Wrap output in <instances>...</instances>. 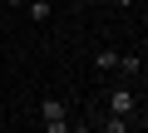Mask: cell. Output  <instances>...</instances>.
I'll list each match as a JSON object with an SVG mask.
<instances>
[{
	"label": "cell",
	"mask_w": 148,
	"mask_h": 133,
	"mask_svg": "<svg viewBox=\"0 0 148 133\" xmlns=\"http://www.w3.org/2000/svg\"><path fill=\"white\" fill-rule=\"evenodd\" d=\"M104 104H109V113H119V118H128V123L138 118V99H133L128 84H114V89L104 94Z\"/></svg>",
	"instance_id": "6da1fadb"
},
{
	"label": "cell",
	"mask_w": 148,
	"mask_h": 133,
	"mask_svg": "<svg viewBox=\"0 0 148 133\" xmlns=\"http://www.w3.org/2000/svg\"><path fill=\"white\" fill-rule=\"evenodd\" d=\"M114 74H123V79H138L143 74V54H119V69Z\"/></svg>",
	"instance_id": "7a4b0ae2"
},
{
	"label": "cell",
	"mask_w": 148,
	"mask_h": 133,
	"mask_svg": "<svg viewBox=\"0 0 148 133\" xmlns=\"http://www.w3.org/2000/svg\"><path fill=\"white\" fill-rule=\"evenodd\" d=\"M119 69V49H99L94 54V74H114Z\"/></svg>",
	"instance_id": "3957f363"
},
{
	"label": "cell",
	"mask_w": 148,
	"mask_h": 133,
	"mask_svg": "<svg viewBox=\"0 0 148 133\" xmlns=\"http://www.w3.org/2000/svg\"><path fill=\"white\" fill-rule=\"evenodd\" d=\"M25 15H30L35 25H45V20L54 15V5H49V0H25Z\"/></svg>",
	"instance_id": "277c9868"
},
{
	"label": "cell",
	"mask_w": 148,
	"mask_h": 133,
	"mask_svg": "<svg viewBox=\"0 0 148 133\" xmlns=\"http://www.w3.org/2000/svg\"><path fill=\"white\" fill-rule=\"evenodd\" d=\"M40 118H69L64 99H45V104H40Z\"/></svg>",
	"instance_id": "5b68a950"
},
{
	"label": "cell",
	"mask_w": 148,
	"mask_h": 133,
	"mask_svg": "<svg viewBox=\"0 0 148 133\" xmlns=\"http://www.w3.org/2000/svg\"><path fill=\"white\" fill-rule=\"evenodd\" d=\"M99 133H128V118H119V113H104Z\"/></svg>",
	"instance_id": "8992f818"
},
{
	"label": "cell",
	"mask_w": 148,
	"mask_h": 133,
	"mask_svg": "<svg viewBox=\"0 0 148 133\" xmlns=\"http://www.w3.org/2000/svg\"><path fill=\"white\" fill-rule=\"evenodd\" d=\"M40 133H74V123H69V118H45Z\"/></svg>",
	"instance_id": "52a82bcc"
},
{
	"label": "cell",
	"mask_w": 148,
	"mask_h": 133,
	"mask_svg": "<svg viewBox=\"0 0 148 133\" xmlns=\"http://www.w3.org/2000/svg\"><path fill=\"white\" fill-rule=\"evenodd\" d=\"M114 5H119V10H128V5H133V0H114Z\"/></svg>",
	"instance_id": "ba28073f"
},
{
	"label": "cell",
	"mask_w": 148,
	"mask_h": 133,
	"mask_svg": "<svg viewBox=\"0 0 148 133\" xmlns=\"http://www.w3.org/2000/svg\"><path fill=\"white\" fill-rule=\"evenodd\" d=\"M89 5H104V0H89Z\"/></svg>",
	"instance_id": "9c48e42d"
}]
</instances>
